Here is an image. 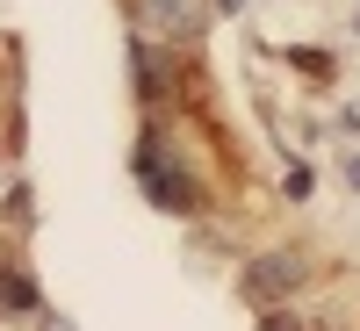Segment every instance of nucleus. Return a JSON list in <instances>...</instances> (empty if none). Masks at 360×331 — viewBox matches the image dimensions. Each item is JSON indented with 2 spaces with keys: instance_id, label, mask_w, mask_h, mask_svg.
I'll use <instances>...</instances> for the list:
<instances>
[{
  "instance_id": "6",
  "label": "nucleus",
  "mask_w": 360,
  "mask_h": 331,
  "mask_svg": "<svg viewBox=\"0 0 360 331\" xmlns=\"http://www.w3.org/2000/svg\"><path fill=\"white\" fill-rule=\"evenodd\" d=\"M259 331H317V324H303L288 303H274V310H259Z\"/></svg>"
},
{
  "instance_id": "3",
  "label": "nucleus",
  "mask_w": 360,
  "mask_h": 331,
  "mask_svg": "<svg viewBox=\"0 0 360 331\" xmlns=\"http://www.w3.org/2000/svg\"><path fill=\"white\" fill-rule=\"evenodd\" d=\"M137 173H144V195H152L159 209H173V216H195V209H202V188L188 180V166H173V159H159V152H144Z\"/></svg>"
},
{
  "instance_id": "8",
  "label": "nucleus",
  "mask_w": 360,
  "mask_h": 331,
  "mask_svg": "<svg viewBox=\"0 0 360 331\" xmlns=\"http://www.w3.org/2000/svg\"><path fill=\"white\" fill-rule=\"evenodd\" d=\"M44 331H72V324H65V317H44Z\"/></svg>"
},
{
  "instance_id": "1",
  "label": "nucleus",
  "mask_w": 360,
  "mask_h": 331,
  "mask_svg": "<svg viewBox=\"0 0 360 331\" xmlns=\"http://www.w3.org/2000/svg\"><path fill=\"white\" fill-rule=\"evenodd\" d=\"M303 281H310V259L295 252V245H274V252L245 259V274H238V295H245L252 310H274V303H288Z\"/></svg>"
},
{
  "instance_id": "7",
  "label": "nucleus",
  "mask_w": 360,
  "mask_h": 331,
  "mask_svg": "<svg viewBox=\"0 0 360 331\" xmlns=\"http://www.w3.org/2000/svg\"><path fill=\"white\" fill-rule=\"evenodd\" d=\"M288 65H303L310 79H324V72H332V58H324V51H288Z\"/></svg>"
},
{
  "instance_id": "2",
  "label": "nucleus",
  "mask_w": 360,
  "mask_h": 331,
  "mask_svg": "<svg viewBox=\"0 0 360 331\" xmlns=\"http://www.w3.org/2000/svg\"><path fill=\"white\" fill-rule=\"evenodd\" d=\"M130 29L180 51V44H195L209 29V8H202V0H130Z\"/></svg>"
},
{
  "instance_id": "4",
  "label": "nucleus",
  "mask_w": 360,
  "mask_h": 331,
  "mask_svg": "<svg viewBox=\"0 0 360 331\" xmlns=\"http://www.w3.org/2000/svg\"><path fill=\"white\" fill-rule=\"evenodd\" d=\"M130 86H137V101L144 108H159V94H173L180 86V65H173V44H152V37H137L130 44Z\"/></svg>"
},
{
  "instance_id": "9",
  "label": "nucleus",
  "mask_w": 360,
  "mask_h": 331,
  "mask_svg": "<svg viewBox=\"0 0 360 331\" xmlns=\"http://www.w3.org/2000/svg\"><path fill=\"white\" fill-rule=\"evenodd\" d=\"M353 188H360V166H353Z\"/></svg>"
},
{
  "instance_id": "5",
  "label": "nucleus",
  "mask_w": 360,
  "mask_h": 331,
  "mask_svg": "<svg viewBox=\"0 0 360 331\" xmlns=\"http://www.w3.org/2000/svg\"><path fill=\"white\" fill-rule=\"evenodd\" d=\"M0 310L37 317V310H44V288H37V274H22V266H0Z\"/></svg>"
}]
</instances>
